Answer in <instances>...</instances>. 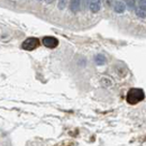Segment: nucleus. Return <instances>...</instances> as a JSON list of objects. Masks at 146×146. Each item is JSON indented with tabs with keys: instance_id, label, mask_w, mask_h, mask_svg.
I'll return each mask as SVG.
<instances>
[{
	"instance_id": "obj_4",
	"label": "nucleus",
	"mask_w": 146,
	"mask_h": 146,
	"mask_svg": "<svg viewBox=\"0 0 146 146\" xmlns=\"http://www.w3.org/2000/svg\"><path fill=\"white\" fill-rule=\"evenodd\" d=\"M89 8H90L91 13L97 14V13L101 9V0H90V2H89Z\"/></svg>"
},
{
	"instance_id": "obj_2",
	"label": "nucleus",
	"mask_w": 146,
	"mask_h": 146,
	"mask_svg": "<svg viewBox=\"0 0 146 146\" xmlns=\"http://www.w3.org/2000/svg\"><path fill=\"white\" fill-rule=\"evenodd\" d=\"M39 44H40V40H39L38 38H36V37H28V38H26V39L23 42L21 48L25 50V51L31 52V51L36 50L37 47L39 46Z\"/></svg>"
},
{
	"instance_id": "obj_1",
	"label": "nucleus",
	"mask_w": 146,
	"mask_h": 146,
	"mask_svg": "<svg viewBox=\"0 0 146 146\" xmlns=\"http://www.w3.org/2000/svg\"><path fill=\"white\" fill-rule=\"evenodd\" d=\"M145 98V92L143 89H138V88H133L127 92L126 96V101L129 105H137L138 102H141L142 100H144Z\"/></svg>"
},
{
	"instance_id": "obj_11",
	"label": "nucleus",
	"mask_w": 146,
	"mask_h": 146,
	"mask_svg": "<svg viewBox=\"0 0 146 146\" xmlns=\"http://www.w3.org/2000/svg\"><path fill=\"white\" fill-rule=\"evenodd\" d=\"M138 5H139V7L146 9V0H138Z\"/></svg>"
},
{
	"instance_id": "obj_12",
	"label": "nucleus",
	"mask_w": 146,
	"mask_h": 146,
	"mask_svg": "<svg viewBox=\"0 0 146 146\" xmlns=\"http://www.w3.org/2000/svg\"><path fill=\"white\" fill-rule=\"evenodd\" d=\"M89 2H90V0H83V3H84V6H86V7L89 5Z\"/></svg>"
},
{
	"instance_id": "obj_6",
	"label": "nucleus",
	"mask_w": 146,
	"mask_h": 146,
	"mask_svg": "<svg viewBox=\"0 0 146 146\" xmlns=\"http://www.w3.org/2000/svg\"><path fill=\"white\" fill-rule=\"evenodd\" d=\"M113 9H115V11H116L117 14H123V13L125 11V9H126V6H125L124 2L117 1V2L115 3V6H113Z\"/></svg>"
},
{
	"instance_id": "obj_5",
	"label": "nucleus",
	"mask_w": 146,
	"mask_h": 146,
	"mask_svg": "<svg viewBox=\"0 0 146 146\" xmlns=\"http://www.w3.org/2000/svg\"><path fill=\"white\" fill-rule=\"evenodd\" d=\"M81 7V0H71L70 1V10L73 14H76L80 10Z\"/></svg>"
},
{
	"instance_id": "obj_7",
	"label": "nucleus",
	"mask_w": 146,
	"mask_h": 146,
	"mask_svg": "<svg viewBox=\"0 0 146 146\" xmlns=\"http://www.w3.org/2000/svg\"><path fill=\"white\" fill-rule=\"evenodd\" d=\"M94 62L97 65H104L106 63V56L104 54H98L94 57Z\"/></svg>"
},
{
	"instance_id": "obj_9",
	"label": "nucleus",
	"mask_w": 146,
	"mask_h": 146,
	"mask_svg": "<svg viewBox=\"0 0 146 146\" xmlns=\"http://www.w3.org/2000/svg\"><path fill=\"white\" fill-rule=\"evenodd\" d=\"M66 5H68V0H58V5H57V7H58V9H64L65 7H66Z\"/></svg>"
},
{
	"instance_id": "obj_10",
	"label": "nucleus",
	"mask_w": 146,
	"mask_h": 146,
	"mask_svg": "<svg viewBox=\"0 0 146 146\" xmlns=\"http://www.w3.org/2000/svg\"><path fill=\"white\" fill-rule=\"evenodd\" d=\"M136 5V0H126V6L129 9H134Z\"/></svg>"
},
{
	"instance_id": "obj_13",
	"label": "nucleus",
	"mask_w": 146,
	"mask_h": 146,
	"mask_svg": "<svg viewBox=\"0 0 146 146\" xmlns=\"http://www.w3.org/2000/svg\"><path fill=\"white\" fill-rule=\"evenodd\" d=\"M53 1H54V0H46V2H47V3H52Z\"/></svg>"
},
{
	"instance_id": "obj_8",
	"label": "nucleus",
	"mask_w": 146,
	"mask_h": 146,
	"mask_svg": "<svg viewBox=\"0 0 146 146\" xmlns=\"http://www.w3.org/2000/svg\"><path fill=\"white\" fill-rule=\"evenodd\" d=\"M135 13L137 15V17L139 18H145L146 17V9L145 8H142V7H138L135 9Z\"/></svg>"
},
{
	"instance_id": "obj_3",
	"label": "nucleus",
	"mask_w": 146,
	"mask_h": 146,
	"mask_svg": "<svg viewBox=\"0 0 146 146\" xmlns=\"http://www.w3.org/2000/svg\"><path fill=\"white\" fill-rule=\"evenodd\" d=\"M42 43L44 46H46L47 48H55L58 45V39L53 36H45L43 37Z\"/></svg>"
}]
</instances>
